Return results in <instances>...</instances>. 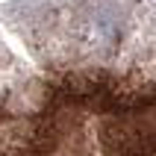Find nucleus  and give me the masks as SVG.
Returning a JSON list of instances; mask_svg holds the SVG:
<instances>
[]
</instances>
